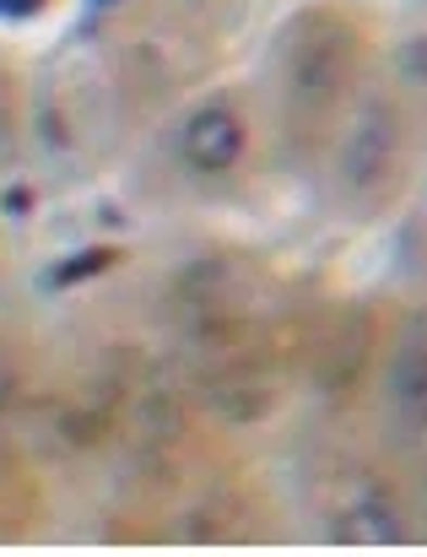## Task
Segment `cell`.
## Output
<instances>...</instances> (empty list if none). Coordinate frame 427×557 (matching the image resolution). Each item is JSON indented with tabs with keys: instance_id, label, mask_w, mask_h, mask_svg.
I'll return each instance as SVG.
<instances>
[{
	"instance_id": "obj_1",
	"label": "cell",
	"mask_w": 427,
	"mask_h": 557,
	"mask_svg": "<svg viewBox=\"0 0 427 557\" xmlns=\"http://www.w3.org/2000/svg\"><path fill=\"white\" fill-rule=\"evenodd\" d=\"M352 71V33L330 16H309L298 27V44L287 49V82L309 109L336 103V92L347 87Z\"/></svg>"
},
{
	"instance_id": "obj_7",
	"label": "cell",
	"mask_w": 427,
	"mask_h": 557,
	"mask_svg": "<svg viewBox=\"0 0 427 557\" xmlns=\"http://www.w3.org/2000/svg\"><path fill=\"white\" fill-rule=\"evenodd\" d=\"M401 65H406L417 82H427V38H412V44L401 49Z\"/></svg>"
},
{
	"instance_id": "obj_2",
	"label": "cell",
	"mask_w": 427,
	"mask_h": 557,
	"mask_svg": "<svg viewBox=\"0 0 427 557\" xmlns=\"http://www.w3.org/2000/svg\"><path fill=\"white\" fill-rule=\"evenodd\" d=\"M179 152L196 174H227L243 152V120L222 103H206L185 120V136H179Z\"/></svg>"
},
{
	"instance_id": "obj_8",
	"label": "cell",
	"mask_w": 427,
	"mask_h": 557,
	"mask_svg": "<svg viewBox=\"0 0 427 557\" xmlns=\"http://www.w3.org/2000/svg\"><path fill=\"white\" fill-rule=\"evenodd\" d=\"M43 5H49V0H0V16H16V22H22V16H38Z\"/></svg>"
},
{
	"instance_id": "obj_3",
	"label": "cell",
	"mask_w": 427,
	"mask_h": 557,
	"mask_svg": "<svg viewBox=\"0 0 427 557\" xmlns=\"http://www.w3.org/2000/svg\"><path fill=\"white\" fill-rule=\"evenodd\" d=\"M390 147H395V120H390L385 109H374V114L357 125L352 147H347V174H352V185H374V180L390 169Z\"/></svg>"
},
{
	"instance_id": "obj_10",
	"label": "cell",
	"mask_w": 427,
	"mask_h": 557,
	"mask_svg": "<svg viewBox=\"0 0 427 557\" xmlns=\"http://www.w3.org/2000/svg\"><path fill=\"white\" fill-rule=\"evenodd\" d=\"M98 5H114V0H98Z\"/></svg>"
},
{
	"instance_id": "obj_6",
	"label": "cell",
	"mask_w": 427,
	"mask_h": 557,
	"mask_svg": "<svg viewBox=\"0 0 427 557\" xmlns=\"http://www.w3.org/2000/svg\"><path fill=\"white\" fill-rule=\"evenodd\" d=\"M120 260V249L114 244H98V249H81V255H71V260H60L54 271H49V287H81V282H92V276H103L109 265Z\"/></svg>"
},
{
	"instance_id": "obj_4",
	"label": "cell",
	"mask_w": 427,
	"mask_h": 557,
	"mask_svg": "<svg viewBox=\"0 0 427 557\" xmlns=\"http://www.w3.org/2000/svg\"><path fill=\"white\" fill-rule=\"evenodd\" d=\"M390 400H395V411H406L412 422H427V347L423 342H406V347L395 352Z\"/></svg>"
},
{
	"instance_id": "obj_9",
	"label": "cell",
	"mask_w": 427,
	"mask_h": 557,
	"mask_svg": "<svg viewBox=\"0 0 427 557\" xmlns=\"http://www.w3.org/2000/svg\"><path fill=\"white\" fill-rule=\"evenodd\" d=\"M5 211L11 216H27L33 211V189H5Z\"/></svg>"
},
{
	"instance_id": "obj_5",
	"label": "cell",
	"mask_w": 427,
	"mask_h": 557,
	"mask_svg": "<svg viewBox=\"0 0 427 557\" xmlns=\"http://www.w3.org/2000/svg\"><path fill=\"white\" fill-rule=\"evenodd\" d=\"M341 520H347V525H341V536H347V542L385 547V542H395V536H401L395 509H390V504H379V498H363V504H357V509H347Z\"/></svg>"
}]
</instances>
